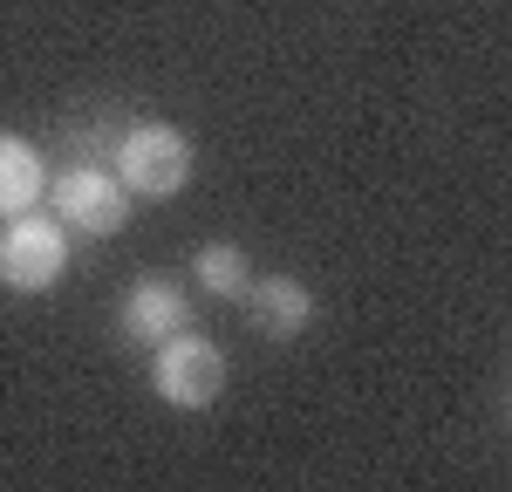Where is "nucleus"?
<instances>
[{"label":"nucleus","mask_w":512,"mask_h":492,"mask_svg":"<svg viewBox=\"0 0 512 492\" xmlns=\"http://www.w3.org/2000/svg\"><path fill=\"white\" fill-rule=\"evenodd\" d=\"M151 390L171 410H212L226 390V349L205 342L198 328H178L151 349Z\"/></svg>","instance_id":"nucleus-4"},{"label":"nucleus","mask_w":512,"mask_h":492,"mask_svg":"<svg viewBox=\"0 0 512 492\" xmlns=\"http://www.w3.org/2000/svg\"><path fill=\"white\" fill-rule=\"evenodd\" d=\"M41 192H48L41 151L28 144V137L0 130V219H7V212H28V205H41Z\"/></svg>","instance_id":"nucleus-7"},{"label":"nucleus","mask_w":512,"mask_h":492,"mask_svg":"<svg viewBox=\"0 0 512 492\" xmlns=\"http://www.w3.org/2000/svg\"><path fill=\"white\" fill-rule=\"evenodd\" d=\"M41 199L55 205V219H62V226H76V233H89V240H110V233L130 226V185L117 178V164L76 158L69 171H55V178H48V192H41Z\"/></svg>","instance_id":"nucleus-3"},{"label":"nucleus","mask_w":512,"mask_h":492,"mask_svg":"<svg viewBox=\"0 0 512 492\" xmlns=\"http://www.w3.org/2000/svg\"><path fill=\"white\" fill-rule=\"evenodd\" d=\"M69 274V226L55 212H7L0 219V287L7 294H48Z\"/></svg>","instance_id":"nucleus-1"},{"label":"nucleus","mask_w":512,"mask_h":492,"mask_svg":"<svg viewBox=\"0 0 512 492\" xmlns=\"http://www.w3.org/2000/svg\"><path fill=\"white\" fill-rule=\"evenodd\" d=\"M178 328H192V308H185V287L178 281L144 274V281L123 294V335H130V342H151V349H158L164 335H178Z\"/></svg>","instance_id":"nucleus-6"},{"label":"nucleus","mask_w":512,"mask_h":492,"mask_svg":"<svg viewBox=\"0 0 512 492\" xmlns=\"http://www.w3.org/2000/svg\"><path fill=\"white\" fill-rule=\"evenodd\" d=\"M246 322L260 328V335H274V342H294L301 328L315 322V294L294 281V274H260V281H246Z\"/></svg>","instance_id":"nucleus-5"},{"label":"nucleus","mask_w":512,"mask_h":492,"mask_svg":"<svg viewBox=\"0 0 512 492\" xmlns=\"http://www.w3.org/2000/svg\"><path fill=\"white\" fill-rule=\"evenodd\" d=\"M192 281L212 294V301H239L246 294V281H253V267H246V253H239L233 240H205L192 253Z\"/></svg>","instance_id":"nucleus-8"},{"label":"nucleus","mask_w":512,"mask_h":492,"mask_svg":"<svg viewBox=\"0 0 512 492\" xmlns=\"http://www.w3.org/2000/svg\"><path fill=\"white\" fill-rule=\"evenodd\" d=\"M198 171V151L178 123H130L117 130V178L130 199H178Z\"/></svg>","instance_id":"nucleus-2"}]
</instances>
